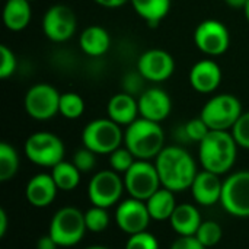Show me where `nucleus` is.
I'll return each mask as SVG.
<instances>
[{
	"instance_id": "f257e3e1",
	"label": "nucleus",
	"mask_w": 249,
	"mask_h": 249,
	"mask_svg": "<svg viewBox=\"0 0 249 249\" xmlns=\"http://www.w3.org/2000/svg\"><path fill=\"white\" fill-rule=\"evenodd\" d=\"M162 187L174 193L191 188L198 171L194 158L179 146H165L155 159Z\"/></svg>"
},
{
	"instance_id": "f03ea898",
	"label": "nucleus",
	"mask_w": 249,
	"mask_h": 249,
	"mask_svg": "<svg viewBox=\"0 0 249 249\" xmlns=\"http://www.w3.org/2000/svg\"><path fill=\"white\" fill-rule=\"evenodd\" d=\"M238 147L232 131L210 130L198 143V159L203 169L217 175L229 172L236 162Z\"/></svg>"
},
{
	"instance_id": "7ed1b4c3",
	"label": "nucleus",
	"mask_w": 249,
	"mask_h": 249,
	"mask_svg": "<svg viewBox=\"0 0 249 249\" xmlns=\"http://www.w3.org/2000/svg\"><path fill=\"white\" fill-rule=\"evenodd\" d=\"M124 146L137 160H152L165 147V133L159 123L139 117L125 127Z\"/></svg>"
},
{
	"instance_id": "20e7f679",
	"label": "nucleus",
	"mask_w": 249,
	"mask_h": 249,
	"mask_svg": "<svg viewBox=\"0 0 249 249\" xmlns=\"http://www.w3.org/2000/svg\"><path fill=\"white\" fill-rule=\"evenodd\" d=\"M242 114V104L236 96L231 93H217L204 104L200 117L210 130L232 131Z\"/></svg>"
},
{
	"instance_id": "39448f33",
	"label": "nucleus",
	"mask_w": 249,
	"mask_h": 249,
	"mask_svg": "<svg viewBox=\"0 0 249 249\" xmlns=\"http://www.w3.org/2000/svg\"><path fill=\"white\" fill-rule=\"evenodd\" d=\"M82 143L96 155H111L124 143V131L109 118H96L85 125Z\"/></svg>"
},
{
	"instance_id": "423d86ee",
	"label": "nucleus",
	"mask_w": 249,
	"mask_h": 249,
	"mask_svg": "<svg viewBox=\"0 0 249 249\" xmlns=\"http://www.w3.org/2000/svg\"><path fill=\"white\" fill-rule=\"evenodd\" d=\"M85 213L76 207H63L51 219L48 235L61 248L77 245L86 233Z\"/></svg>"
},
{
	"instance_id": "0eeeda50",
	"label": "nucleus",
	"mask_w": 249,
	"mask_h": 249,
	"mask_svg": "<svg viewBox=\"0 0 249 249\" xmlns=\"http://www.w3.org/2000/svg\"><path fill=\"white\" fill-rule=\"evenodd\" d=\"M63 140L50 131H36L25 142V155L29 162L42 168H54L64 160Z\"/></svg>"
},
{
	"instance_id": "6e6552de",
	"label": "nucleus",
	"mask_w": 249,
	"mask_h": 249,
	"mask_svg": "<svg viewBox=\"0 0 249 249\" xmlns=\"http://www.w3.org/2000/svg\"><path fill=\"white\" fill-rule=\"evenodd\" d=\"M124 187L130 197L147 201L158 190L162 188L156 165L150 160H136L124 174Z\"/></svg>"
},
{
	"instance_id": "1a4fd4ad",
	"label": "nucleus",
	"mask_w": 249,
	"mask_h": 249,
	"mask_svg": "<svg viewBox=\"0 0 249 249\" xmlns=\"http://www.w3.org/2000/svg\"><path fill=\"white\" fill-rule=\"evenodd\" d=\"M61 93L48 83H36L28 89L23 98L26 114L36 121H48L58 114Z\"/></svg>"
},
{
	"instance_id": "9d476101",
	"label": "nucleus",
	"mask_w": 249,
	"mask_h": 249,
	"mask_svg": "<svg viewBox=\"0 0 249 249\" xmlns=\"http://www.w3.org/2000/svg\"><path fill=\"white\" fill-rule=\"evenodd\" d=\"M220 204L233 217H249V171H239L223 181Z\"/></svg>"
},
{
	"instance_id": "9b49d317",
	"label": "nucleus",
	"mask_w": 249,
	"mask_h": 249,
	"mask_svg": "<svg viewBox=\"0 0 249 249\" xmlns=\"http://www.w3.org/2000/svg\"><path fill=\"white\" fill-rule=\"evenodd\" d=\"M124 190V179L120 178L118 172L107 169L92 177L88 185V197L92 206L109 209L120 201Z\"/></svg>"
},
{
	"instance_id": "f8f14e48",
	"label": "nucleus",
	"mask_w": 249,
	"mask_h": 249,
	"mask_svg": "<svg viewBox=\"0 0 249 249\" xmlns=\"http://www.w3.org/2000/svg\"><path fill=\"white\" fill-rule=\"evenodd\" d=\"M194 44L203 54L209 57H219L229 50V29L217 19H206L200 22L194 31Z\"/></svg>"
},
{
	"instance_id": "ddd939ff",
	"label": "nucleus",
	"mask_w": 249,
	"mask_h": 249,
	"mask_svg": "<svg viewBox=\"0 0 249 249\" xmlns=\"http://www.w3.org/2000/svg\"><path fill=\"white\" fill-rule=\"evenodd\" d=\"M42 32L53 42L69 41L77 29V19L66 4H54L45 10L42 16Z\"/></svg>"
},
{
	"instance_id": "4468645a",
	"label": "nucleus",
	"mask_w": 249,
	"mask_h": 249,
	"mask_svg": "<svg viewBox=\"0 0 249 249\" xmlns=\"http://www.w3.org/2000/svg\"><path fill=\"white\" fill-rule=\"evenodd\" d=\"M137 71L147 82L160 83L168 80L175 71L174 57L160 48L144 51L137 60Z\"/></svg>"
},
{
	"instance_id": "2eb2a0df",
	"label": "nucleus",
	"mask_w": 249,
	"mask_h": 249,
	"mask_svg": "<svg viewBox=\"0 0 249 249\" xmlns=\"http://www.w3.org/2000/svg\"><path fill=\"white\" fill-rule=\"evenodd\" d=\"M115 220L118 228L127 235H136L147 231V226L152 220L147 210L146 201L130 197L118 204L115 212Z\"/></svg>"
},
{
	"instance_id": "dca6fc26",
	"label": "nucleus",
	"mask_w": 249,
	"mask_h": 249,
	"mask_svg": "<svg viewBox=\"0 0 249 249\" xmlns=\"http://www.w3.org/2000/svg\"><path fill=\"white\" fill-rule=\"evenodd\" d=\"M139 112L142 118L162 123L172 111V99L160 88H149L139 95Z\"/></svg>"
},
{
	"instance_id": "f3484780",
	"label": "nucleus",
	"mask_w": 249,
	"mask_h": 249,
	"mask_svg": "<svg viewBox=\"0 0 249 249\" xmlns=\"http://www.w3.org/2000/svg\"><path fill=\"white\" fill-rule=\"evenodd\" d=\"M222 79V69L212 58L197 61L190 70V85L198 93H213L220 86Z\"/></svg>"
},
{
	"instance_id": "a211bd4d",
	"label": "nucleus",
	"mask_w": 249,
	"mask_h": 249,
	"mask_svg": "<svg viewBox=\"0 0 249 249\" xmlns=\"http://www.w3.org/2000/svg\"><path fill=\"white\" fill-rule=\"evenodd\" d=\"M190 190L197 204L210 207L220 203L223 181H220V175L203 169L197 174Z\"/></svg>"
},
{
	"instance_id": "6ab92c4d",
	"label": "nucleus",
	"mask_w": 249,
	"mask_h": 249,
	"mask_svg": "<svg viewBox=\"0 0 249 249\" xmlns=\"http://www.w3.org/2000/svg\"><path fill=\"white\" fill-rule=\"evenodd\" d=\"M57 191L60 190L55 185L51 174H36L28 181L25 196L32 207L45 209L55 200Z\"/></svg>"
},
{
	"instance_id": "aec40b11",
	"label": "nucleus",
	"mask_w": 249,
	"mask_h": 249,
	"mask_svg": "<svg viewBox=\"0 0 249 249\" xmlns=\"http://www.w3.org/2000/svg\"><path fill=\"white\" fill-rule=\"evenodd\" d=\"M107 114H108V118L117 123L118 125L128 127L131 123H134L140 117L139 101L127 92L115 93L108 101Z\"/></svg>"
},
{
	"instance_id": "412c9836",
	"label": "nucleus",
	"mask_w": 249,
	"mask_h": 249,
	"mask_svg": "<svg viewBox=\"0 0 249 249\" xmlns=\"http://www.w3.org/2000/svg\"><path fill=\"white\" fill-rule=\"evenodd\" d=\"M79 45L86 55L101 57L107 54L111 47L109 32L99 25H90L82 31L79 36Z\"/></svg>"
},
{
	"instance_id": "4be33fe9",
	"label": "nucleus",
	"mask_w": 249,
	"mask_h": 249,
	"mask_svg": "<svg viewBox=\"0 0 249 249\" xmlns=\"http://www.w3.org/2000/svg\"><path fill=\"white\" fill-rule=\"evenodd\" d=\"M169 223L179 236H196L200 225L203 223L198 209L194 204H178L172 213Z\"/></svg>"
},
{
	"instance_id": "5701e85b",
	"label": "nucleus",
	"mask_w": 249,
	"mask_h": 249,
	"mask_svg": "<svg viewBox=\"0 0 249 249\" xmlns=\"http://www.w3.org/2000/svg\"><path fill=\"white\" fill-rule=\"evenodd\" d=\"M32 18L31 3L28 0H6L3 6V23L12 32L23 31Z\"/></svg>"
},
{
	"instance_id": "b1692460",
	"label": "nucleus",
	"mask_w": 249,
	"mask_h": 249,
	"mask_svg": "<svg viewBox=\"0 0 249 249\" xmlns=\"http://www.w3.org/2000/svg\"><path fill=\"white\" fill-rule=\"evenodd\" d=\"M136 15L149 26H158L171 10V0H130Z\"/></svg>"
},
{
	"instance_id": "393cba45",
	"label": "nucleus",
	"mask_w": 249,
	"mask_h": 249,
	"mask_svg": "<svg viewBox=\"0 0 249 249\" xmlns=\"http://www.w3.org/2000/svg\"><path fill=\"white\" fill-rule=\"evenodd\" d=\"M146 206H147L152 220L163 222V220L171 219L178 204L175 200V193L162 187L146 201Z\"/></svg>"
},
{
	"instance_id": "a878e982",
	"label": "nucleus",
	"mask_w": 249,
	"mask_h": 249,
	"mask_svg": "<svg viewBox=\"0 0 249 249\" xmlns=\"http://www.w3.org/2000/svg\"><path fill=\"white\" fill-rule=\"evenodd\" d=\"M51 169V177L60 191H73L79 185L82 172L74 166L73 162L70 163L63 160Z\"/></svg>"
},
{
	"instance_id": "bb28decb",
	"label": "nucleus",
	"mask_w": 249,
	"mask_h": 249,
	"mask_svg": "<svg viewBox=\"0 0 249 249\" xmlns=\"http://www.w3.org/2000/svg\"><path fill=\"white\" fill-rule=\"evenodd\" d=\"M19 169V155L16 149L3 142L0 143V181L7 182L12 179Z\"/></svg>"
},
{
	"instance_id": "cd10ccee",
	"label": "nucleus",
	"mask_w": 249,
	"mask_h": 249,
	"mask_svg": "<svg viewBox=\"0 0 249 249\" xmlns=\"http://www.w3.org/2000/svg\"><path fill=\"white\" fill-rule=\"evenodd\" d=\"M85 99L76 92H64L60 96L58 114L66 120H77L85 112Z\"/></svg>"
},
{
	"instance_id": "c85d7f7f",
	"label": "nucleus",
	"mask_w": 249,
	"mask_h": 249,
	"mask_svg": "<svg viewBox=\"0 0 249 249\" xmlns=\"http://www.w3.org/2000/svg\"><path fill=\"white\" fill-rule=\"evenodd\" d=\"M222 236H223L222 226L217 222H214V220H206V222H203L200 225L197 233H196V238L206 248L216 247L222 241Z\"/></svg>"
},
{
	"instance_id": "c756f323",
	"label": "nucleus",
	"mask_w": 249,
	"mask_h": 249,
	"mask_svg": "<svg viewBox=\"0 0 249 249\" xmlns=\"http://www.w3.org/2000/svg\"><path fill=\"white\" fill-rule=\"evenodd\" d=\"M85 223L86 229L93 233H101L108 229L109 226V214L107 209L92 206L86 213H85Z\"/></svg>"
},
{
	"instance_id": "7c9ffc66",
	"label": "nucleus",
	"mask_w": 249,
	"mask_h": 249,
	"mask_svg": "<svg viewBox=\"0 0 249 249\" xmlns=\"http://www.w3.org/2000/svg\"><path fill=\"white\" fill-rule=\"evenodd\" d=\"M137 159L127 147H118L109 155V166L118 174H125Z\"/></svg>"
},
{
	"instance_id": "2f4dec72",
	"label": "nucleus",
	"mask_w": 249,
	"mask_h": 249,
	"mask_svg": "<svg viewBox=\"0 0 249 249\" xmlns=\"http://www.w3.org/2000/svg\"><path fill=\"white\" fill-rule=\"evenodd\" d=\"M182 131H184V136L187 140L190 142H196V143H200L206 139V136L210 133V128L209 125L204 123V120L201 117H197V118H193L190 120L184 127H182Z\"/></svg>"
},
{
	"instance_id": "473e14b6",
	"label": "nucleus",
	"mask_w": 249,
	"mask_h": 249,
	"mask_svg": "<svg viewBox=\"0 0 249 249\" xmlns=\"http://www.w3.org/2000/svg\"><path fill=\"white\" fill-rule=\"evenodd\" d=\"M18 67V58L15 53L4 44L0 45V77L7 79L15 74Z\"/></svg>"
},
{
	"instance_id": "72a5a7b5",
	"label": "nucleus",
	"mask_w": 249,
	"mask_h": 249,
	"mask_svg": "<svg viewBox=\"0 0 249 249\" xmlns=\"http://www.w3.org/2000/svg\"><path fill=\"white\" fill-rule=\"evenodd\" d=\"M125 249H159V242L155 235L144 231L136 235H130Z\"/></svg>"
},
{
	"instance_id": "f704fd0d",
	"label": "nucleus",
	"mask_w": 249,
	"mask_h": 249,
	"mask_svg": "<svg viewBox=\"0 0 249 249\" xmlns=\"http://www.w3.org/2000/svg\"><path fill=\"white\" fill-rule=\"evenodd\" d=\"M73 163L82 174L90 172L96 166V153H93L92 150H89L83 146V149H79L74 153Z\"/></svg>"
},
{
	"instance_id": "c9c22d12",
	"label": "nucleus",
	"mask_w": 249,
	"mask_h": 249,
	"mask_svg": "<svg viewBox=\"0 0 249 249\" xmlns=\"http://www.w3.org/2000/svg\"><path fill=\"white\" fill-rule=\"evenodd\" d=\"M232 134L239 147L249 150V111L241 115L235 127L232 128Z\"/></svg>"
},
{
	"instance_id": "e433bc0d",
	"label": "nucleus",
	"mask_w": 249,
	"mask_h": 249,
	"mask_svg": "<svg viewBox=\"0 0 249 249\" xmlns=\"http://www.w3.org/2000/svg\"><path fill=\"white\" fill-rule=\"evenodd\" d=\"M143 77H142V74L139 73V71H136V73H130V74H127L125 77H124V83H123V86H124V90L123 92H127V93H130V95H136V93H142L143 90Z\"/></svg>"
},
{
	"instance_id": "4c0bfd02",
	"label": "nucleus",
	"mask_w": 249,
	"mask_h": 249,
	"mask_svg": "<svg viewBox=\"0 0 249 249\" xmlns=\"http://www.w3.org/2000/svg\"><path fill=\"white\" fill-rule=\"evenodd\" d=\"M169 249H207L196 236H179Z\"/></svg>"
},
{
	"instance_id": "58836bf2",
	"label": "nucleus",
	"mask_w": 249,
	"mask_h": 249,
	"mask_svg": "<svg viewBox=\"0 0 249 249\" xmlns=\"http://www.w3.org/2000/svg\"><path fill=\"white\" fill-rule=\"evenodd\" d=\"M60 248L57 245V242L50 236V235H45V236H41L36 242V249H57Z\"/></svg>"
},
{
	"instance_id": "ea45409f",
	"label": "nucleus",
	"mask_w": 249,
	"mask_h": 249,
	"mask_svg": "<svg viewBox=\"0 0 249 249\" xmlns=\"http://www.w3.org/2000/svg\"><path fill=\"white\" fill-rule=\"evenodd\" d=\"M96 4L107 7V9H118L124 4H127L130 0H93Z\"/></svg>"
},
{
	"instance_id": "a19ab883",
	"label": "nucleus",
	"mask_w": 249,
	"mask_h": 249,
	"mask_svg": "<svg viewBox=\"0 0 249 249\" xmlns=\"http://www.w3.org/2000/svg\"><path fill=\"white\" fill-rule=\"evenodd\" d=\"M7 231V214L4 209H0V238H4Z\"/></svg>"
},
{
	"instance_id": "79ce46f5",
	"label": "nucleus",
	"mask_w": 249,
	"mask_h": 249,
	"mask_svg": "<svg viewBox=\"0 0 249 249\" xmlns=\"http://www.w3.org/2000/svg\"><path fill=\"white\" fill-rule=\"evenodd\" d=\"M248 0H225V3L233 9H244Z\"/></svg>"
},
{
	"instance_id": "37998d69",
	"label": "nucleus",
	"mask_w": 249,
	"mask_h": 249,
	"mask_svg": "<svg viewBox=\"0 0 249 249\" xmlns=\"http://www.w3.org/2000/svg\"><path fill=\"white\" fill-rule=\"evenodd\" d=\"M244 13H245V18H247V20H248V23H249V0L247 1L245 7H244Z\"/></svg>"
},
{
	"instance_id": "c03bdc74",
	"label": "nucleus",
	"mask_w": 249,
	"mask_h": 249,
	"mask_svg": "<svg viewBox=\"0 0 249 249\" xmlns=\"http://www.w3.org/2000/svg\"><path fill=\"white\" fill-rule=\"evenodd\" d=\"M85 249H109V248H107V247H101V245H95V247H89V248H85Z\"/></svg>"
},
{
	"instance_id": "a18cd8bd",
	"label": "nucleus",
	"mask_w": 249,
	"mask_h": 249,
	"mask_svg": "<svg viewBox=\"0 0 249 249\" xmlns=\"http://www.w3.org/2000/svg\"><path fill=\"white\" fill-rule=\"evenodd\" d=\"M28 1H29V3H32V1H35V0H28Z\"/></svg>"
}]
</instances>
